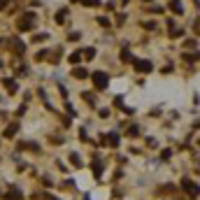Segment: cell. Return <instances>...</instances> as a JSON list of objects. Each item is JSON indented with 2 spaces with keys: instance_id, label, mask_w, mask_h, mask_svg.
Segmentation results:
<instances>
[{
  "instance_id": "1",
  "label": "cell",
  "mask_w": 200,
  "mask_h": 200,
  "mask_svg": "<svg viewBox=\"0 0 200 200\" xmlns=\"http://www.w3.org/2000/svg\"><path fill=\"white\" fill-rule=\"evenodd\" d=\"M93 82H96L98 88H105L107 86V75H105V72H96V75H93Z\"/></svg>"
},
{
  "instance_id": "2",
  "label": "cell",
  "mask_w": 200,
  "mask_h": 200,
  "mask_svg": "<svg viewBox=\"0 0 200 200\" xmlns=\"http://www.w3.org/2000/svg\"><path fill=\"white\" fill-rule=\"evenodd\" d=\"M133 65H135V70H140V72H149V70H154V65L149 61H133Z\"/></svg>"
},
{
  "instance_id": "3",
  "label": "cell",
  "mask_w": 200,
  "mask_h": 200,
  "mask_svg": "<svg viewBox=\"0 0 200 200\" xmlns=\"http://www.w3.org/2000/svg\"><path fill=\"white\" fill-rule=\"evenodd\" d=\"M182 186H184V189H186L189 193H191V195H195V191H198V189H195V184H191L189 179H184V182H182Z\"/></svg>"
},
{
  "instance_id": "4",
  "label": "cell",
  "mask_w": 200,
  "mask_h": 200,
  "mask_svg": "<svg viewBox=\"0 0 200 200\" xmlns=\"http://www.w3.org/2000/svg\"><path fill=\"white\" fill-rule=\"evenodd\" d=\"M17 131H19V123H12V126H9L7 131H5V137H12V135H14Z\"/></svg>"
},
{
  "instance_id": "5",
  "label": "cell",
  "mask_w": 200,
  "mask_h": 200,
  "mask_svg": "<svg viewBox=\"0 0 200 200\" xmlns=\"http://www.w3.org/2000/svg\"><path fill=\"white\" fill-rule=\"evenodd\" d=\"M5 88H7L9 93H14V91H17V84H14L12 79H5Z\"/></svg>"
},
{
  "instance_id": "6",
  "label": "cell",
  "mask_w": 200,
  "mask_h": 200,
  "mask_svg": "<svg viewBox=\"0 0 200 200\" xmlns=\"http://www.w3.org/2000/svg\"><path fill=\"white\" fill-rule=\"evenodd\" d=\"M5 198H7V200H23V195H19L17 191H9L7 195H5Z\"/></svg>"
},
{
  "instance_id": "7",
  "label": "cell",
  "mask_w": 200,
  "mask_h": 200,
  "mask_svg": "<svg viewBox=\"0 0 200 200\" xmlns=\"http://www.w3.org/2000/svg\"><path fill=\"white\" fill-rule=\"evenodd\" d=\"M170 7H172L177 14H182V2H179V0H172V2H170Z\"/></svg>"
},
{
  "instance_id": "8",
  "label": "cell",
  "mask_w": 200,
  "mask_h": 200,
  "mask_svg": "<svg viewBox=\"0 0 200 200\" xmlns=\"http://www.w3.org/2000/svg\"><path fill=\"white\" fill-rule=\"evenodd\" d=\"M107 137H109V144H119V135L112 133V135H107Z\"/></svg>"
},
{
  "instance_id": "9",
  "label": "cell",
  "mask_w": 200,
  "mask_h": 200,
  "mask_svg": "<svg viewBox=\"0 0 200 200\" xmlns=\"http://www.w3.org/2000/svg\"><path fill=\"white\" fill-rule=\"evenodd\" d=\"M75 77H86V70L77 68V70H75Z\"/></svg>"
},
{
  "instance_id": "10",
  "label": "cell",
  "mask_w": 200,
  "mask_h": 200,
  "mask_svg": "<svg viewBox=\"0 0 200 200\" xmlns=\"http://www.w3.org/2000/svg\"><path fill=\"white\" fill-rule=\"evenodd\" d=\"M82 2H84V5H100L98 0H82Z\"/></svg>"
}]
</instances>
